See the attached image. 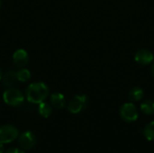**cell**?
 I'll use <instances>...</instances> for the list:
<instances>
[{
  "label": "cell",
  "instance_id": "1",
  "mask_svg": "<svg viewBox=\"0 0 154 153\" xmlns=\"http://www.w3.org/2000/svg\"><path fill=\"white\" fill-rule=\"evenodd\" d=\"M49 95L48 87L42 82H35L31 84L26 89V98L33 104L43 102Z\"/></svg>",
  "mask_w": 154,
  "mask_h": 153
},
{
  "label": "cell",
  "instance_id": "17",
  "mask_svg": "<svg viewBox=\"0 0 154 153\" xmlns=\"http://www.w3.org/2000/svg\"><path fill=\"white\" fill-rule=\"evenodd\" d=\"M4 149H5L4 148V143L0 142V153L4 152Z\"/></svg>",
  "mask_w": 154,
  "mask_h": 153
},
{
  "label": "cell",
  "instance_id": "7",
  "mask_svg": "<svg viewBox=\"0 0 154 153\" xmlns=\"http://www.w3.org/2000/svg\"><path fill=\"white\" fill-rule=\"evenodd\" d=\"M18 143L22 149L31 150L36 144V137L32 132H25L19 137Z\"/></svg>",
  "mask_w": 154,
  "mask_h": 153
},
{
  "label": "cell",
  "instance_id": "11",
  "mask_svg": "<svg viewBox=\"0 0 154 153\" xmlns=\"http://www.w3.org/2000/svg\"><path fill=\"white\" fill-rule=\"evenodd\" d=\"M17 81V77H16V72H14L12 70L7 71L4 77H3V85L6 87H13Z\"/></svg>",
  "mask_w": 154,
  "mask_h": 153
},
{
  "label": "cell",
  "instance_id": "12",
  "mask_svg": "<svg viewBox=\"0 0 154 153\" xmlns=\"http://www.w3.org/2000/svg\"><path fill=\"white\" fill-rule=\"evenodd\" d=\"M141 111L147 115H154V101L145 100L141 104Z\"/></svg>",
  "mask_w": 154,
  "mask_h": 153
},
{
  "label": "cell",
  "instance_id": "3",
  "mask_svg": "<svg viewBox=\"0 0 154 153\" xmlns=\"http://www.w3.org/2000/svg\"><path fill=\"white\" fill-rule=\"evenodd\" d=\"M4 101L10 106H19L23 102V96L17 88H8L3 95Z\"/></svg>",
  "mask_w": 154,
  "mask_h": 153
},
{
  "label": "cell",
  "instance_id": "16",
  "mask_svg": "<svg viewBox=\"0 0 154 153\" xmlns=\"http://www.w3.org/2000/svg\"><path fill=\"white\" fill-rule=\"evenodd\" d=\"M5 153H24L23 151L19 150V149H10L8 150Z\"/></svg>",
  "mask_w": 154,
  "mask_h": 153
},
{
  "label": "cell",
  "instance_id": "9",
  "mask_svg": "<svg viewBox=\"0 0 154 153\" xmlns=\"http://www.w3.org/2000/svg\"><path fill=\"white\" fill-rule=\"evenodd\" d=\"M144 96V90L141 87H134L128 93V98L131 102H139Z\"/></svg>",
  "mask_w": 154,
  "mask_h": 153
},
{
  "label": "cell",
  "instance_id": "4",
  "mask_svg": "<svg viewBox=\"0 0 154 153\" xmlns=\"http://www.w3.org/2000/svg\"><path fill=\"white\" fill-rule=\"evenodd\" d=\"M88 106V96L86 95L75 96L68 105V110L71 114H79Z\"/></svg>",
  "mask_w": 154,
  "mask_h": 153
},
{
  "label": "cell",
  "instance_id": "6",
  "mask_svg": "<svg viewBox=\"0 0 154 153\" xmlns=\"http://www.w3.org/2000/svg\"><path fill=\"white\" fill-rule=\"evenodd\" d=\"M134 60L141 66H148L154 61V54L147 49H142L135 52Z\"/></svg>",
  "mask_w": 154,
  "mask_h": 153
},
{
  "label": "cell",
  "instance_id": "19",
  "mask_svg": "<svg viewBox=\"0 0 154 153\" xmlns=\"http://www.w3.org/2000/svg\"><path fill=\"white\" fill-rule=\"evenodd\" d=\"M1 78H2V72H1V69H0V80H1Z\"/></svg>",
  "mask_w": 154,
  "mask_h": 153
},
{
  "label": "cell",
  "instance_id": "15",
  "mask_svg": "<svg viewBox=\"0 0 154 153\" xmlns=\"http://www.w3.org/2000/svg\"><path fill=\"white\" fill-rule=\"evenodd\" d=\"M16 77L17 80L21 82H26L30 79L31 78V73L28 69H22L18 72H16Z\"/></svg>",
  "mask_w": 154,
  "mask_h": 153
},
{
  "label": "cell",
  "instance_id": "10",
  "mask_svg": "<svg viewBox=\"0 0 154 153\" xmlns=\"http://www.w3.org/2000/svg\"><path fill=\"white\" fill-rule=\"evenodd\" d=\"M51 103L53 107L56 109H62L64 108L66 105V100L65 97L62 94L60 93H54L51 96Z\"/></svg>",
  "mask_w": 154,
  "mask_h": 153
},
{
  "label": "cell",
  "instance_id": "14",
  "mask_svg": "<svg viewBox=\"0 0 154 153\" xmlns=\"http://www.w3.org/2000/svg\"><path fill=\"white\" fill-rule=\"evenodd\" d=\"M38 111H39V114L44 118H48L51 115V106L49 104H47V103H44V102L40 103Z\"/></svg>",
  "mask_w": 154,
  "mask_h": 153
},
{
  "label": "cell",
  "instance_id": "13",
  "mask_svg": "<svg viewBox=\"0 0 154 153\" xmlns=\"http://www.w3.org/2000/svg\"><path fill=\"white\" fill-rule=\"evenodd\" d=\"M143 135L146 140L154 141V121L149 123L143 129Z\"/></svg>",
  "mask_w": 154,
  "mask_h": 153
},
{
  "label": "cell",
  "instance_id": "2",
  "mask_svg": "<svg viewBox=\"0 0 154 153\" xmlns=\"http://www.w3.org/2000/svg\"><path fill=\"white\" fill-rule=\"evenodd\" d=\"M121 119L126 123H134L138 119L139 113L134 103H125L119 109Z\"/></svg>",
  "mask_w": 154,
  "mask_h": 153
},
{
  "label": "cell",
  "instance_id": "5",
  "mask_svg": "<svg viewBox=\"0 0 154 153\" xmlns=\"http://www.w3.org/2000/svg\"><path fill=\"white\" fill-rule=\"evenodd\" d=\"M18 130L12 125H4L0 128V142L3 143H9L18 137Z\"/></svg>",
  "mask_w": 154,
  "mask_h": 153
},
{
  "label": "cell",
  "instance_id": "8",
  "mask_svg": "<svg viewBox=\"0 0 154 153\" xmlns=\"http://www.w3.org/2000/svg\"><path fill=\"white\" fill-rule=\"evenodd\" d=\"M14 64L18 68H23L29 62V55L26 50L20 49L17 50L13 55Z\"/></svg>",
  "mask_w": 154,
  "mask_h": 153
},
{
  "label": "cell",
  "instance_id": "18",
  "mask_svg": "<svg viewBox=\"0 0 154 153\" xmlns=\"http://www.w3.org/2000/svg\"><path fill=\"white\" fill-rule=\"evenodd\" d=\"M151 71H152V74L154 78V61L152 62V69H151Z\"/></svg>",
  "mask_w": 154,
  "mask_h": 153
},
{
  "label": "cell",
  "instance_id": "20",
  "mask_svg": "<svg viewBox=\"0 0 154 153\" xmlns=\"http://www.w3.org/2000/svg\"><path fill=\"white\" fill-rule=\"evenodd\" d=\"M1 5H2V2H1V0H0V8H1Z\"/></svg>",
  "mask_w": 154,
  "mask_h": 153
}]
</instances>
